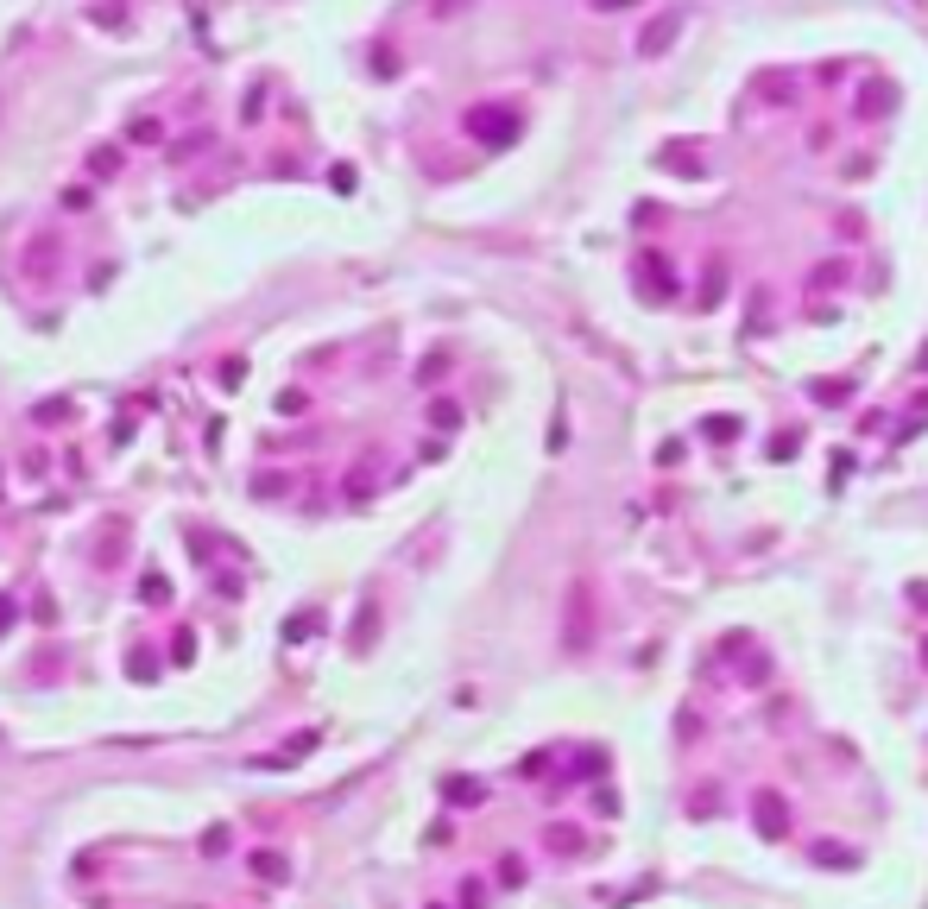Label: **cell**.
<instances>
[{
	"instance_id": "1",
	"label": "cell",
	"mask_w": 928,
	"mask_h": 909,
	"mask_svg": "<svg viewBox=\"0 0 928 909\" xmlns=\"http://www.w3.org/2000/svg\"><path fill=\"white\" fill-rule=\"evenodd\" d=\"M468 127L480 133V139H493V145H506V139L518 133V114H493V108H480V114H468Z\"/></svg>"
},
{
	"instance_id": "2",
	"label": "cell",
	"mask_w": 928,
	"mask_h": 909,
	"mask_svg": "<svg viewBox=\"0 0 928 909\" xmlns=\"http://www.w3.org/2000/svg\"><path fill=\"white\" fill-rule=\"evenodd\" d=\"M676 25H682V19H676V13H663V19H651V25H645V38H638V51H645V57H657L663 44H669V38H676Z\"/></svg>"
},
{
	"instance_id": "3",
	"label": "cell",
	"mask_w": 928,
	"mask_h": 909,
	"mask_svg": "<svg viewBox=\"0 0 928 909\" xmlns=\"http://www.w3.org/2000/svg\"><path fill=\"white\" fill-rule=\"evenodd\" d=\"M758 827H765V834H784V827H790V815H784V802H777V795H765V802H758Z\"/></svg>"
},
{
	"instance_id": "4",
	"label": "cell",
	"mask_w": 928,
	"mask_h": 909,
	"mask_svg": "<svg viewBox=\"0 0 928 909\" xmlns=\"http://www.w3.org/2000/svg\"><path fill=\"white\" fill-rule=\"evenodd\" d=\"M645 284H651V291H663V297H669V291H676V272H669V265H663L657 253H645Z\"/></svg>"
},
{
	"instance_id": "5",
	"label": "cell",
	"mask_w": 928,
	"mask_h": 909,
	"mask_svg": "<svg viewBox=\"0 0 928 909\" xmlns=\"http://www.w3.org/2000/svg\"><path fill=\"white\" fill-rule=\"evenodd\" d=\"M575 650H587V588H575Z\"/></svg>"
},
{
	"instance_id": "6",
	"label": "cell",
	"mask_w": 928,
	"mask_h": 909,
	"mask_svg": "<svg viewBox=\"0 0 928 909\" xmlns=\"http://www.w3.org/2000/svg\"><path fill=\"white\" fill-rule=\"evenodd\" d=\"M594 6H600V13H613V6H632V0H594Z\"/></svg>"
}]
</instances>
